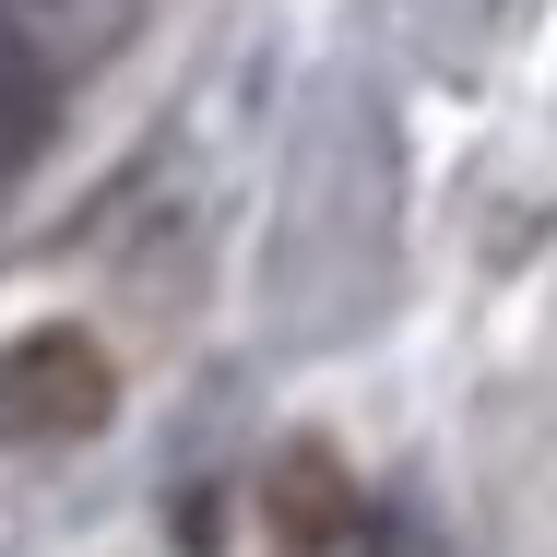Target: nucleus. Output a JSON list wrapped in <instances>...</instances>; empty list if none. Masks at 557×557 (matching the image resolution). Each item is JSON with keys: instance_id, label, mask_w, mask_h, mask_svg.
Segmentation results:
<instances>
[{"instance_id": "2", "label": "nucleus", "mask_w": 557, "mask_h": 557, "mask_svg": "<svg viewBox=\"0 0 557 557\" xmlns=\"http://www.w3.org/2000/svg\"><path fill=\"white\" fill-rule=\"evenodd\" d=\"M261 522L285 534V557H333L356 534V486H344L333 450H285L273 474H261Z\"/></svg>"}, {"instance_id": "4", "label": "nucleus", "mask_w": 557, "mask_h": 557, "mask_svg": "<svg viewBox=\"0 0 557 557\" xmlns=\"http://www.w3.org/2000/svg\"><path fill=\"white\" fill-rule=\"evenodd\" d=\"M0 12H72V0H0Z\"/></svg>"}, {"instance_id": "3", "label": "nucleus", "mask_w": 557, "mask_h": 557, "mask_svg": "<svg viewBox=\"0 0 557 557\" xmlns=\"http://www.w3.org/2000/svg\"><path fill=\"white\" fill-rule=\"evenodd\" d=\"M48 108H60L48 60H36V48H24V36L0 24V178H12V166H24L36 143H48Z\"/></svg>"}, {"instance_id": "1", "label": "nucleus", "mask_w": 557, "mask_h": 557, "mask_svg": "<svg viewBox=\"0 0 557 557\" xmlns=\"http://www.w3.org/2000/svg\"><path fill=\"white\" fill-rule=\"evenodd\" d=\"M119 416L108 344L72 333V321H36V333L0 344V450H72Z\"/></svg>"}]
</instances>
